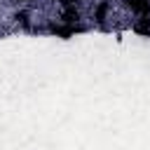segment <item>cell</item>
<instances>
[{"mask_svg": "<svg viewBox=\"0 0 150 150\" xmlns=\"http://www.w3.org/2000/svg\"><path fill=\"white\" fill-rule=\"evenodd\" d=\"M105 12H108V5H105V2H103V5H98V9H96V19L101 21V19L105 16Z\"/></svg>", "mask_w": 150, "mask_h": 150, "instance_id": "3", "label": "cell"}, {"mask_svg": "<svg viewBox=\"0 0 150 150\" xmlns=\"http://www.w3.org/2000/svg\"><path fill=\"white\" fill-rule=\"evenodd\" d=\"M63 19H66L68 23H73V21H77V12H75V9H68V12L63 14Z\"/></svg>", "mask_w": 150, "mask_h": 150, "instance_id": "2", "label": "cell"}, {"mask_svg": "<svg viewBox=\"0 0 150 150\" xmlns=\"http://www.w3.org/2000/svg\"><path fill=\"white\" fill-rule=\"evenodd\" d=\"M136 30H138V33H150V26H148L145 21H141V23H136Z\"/></svg>", "mask_w": 150, "mask_h": 150, "instance_id": "4", "label": "cell"}, {"mask_svg": "<svg viewBox=\"0 0 150 150\" xmlns=\"http://www.w3.org/2000/svg\"><path fill=\"white\" fill-rule=\"evenodd\" d=\"M63 2H73V0H63Z\"/></svg>", "mask_w": 150, "mask_h": 150, "instance_id": "5", "label": "cell"}, {"mask_svg": "<svg viewBox=\"0 0 150 150\" xmlns=\"http://www.w3.org/2000/svg\"><path fill=\"white\" fill-rule=\"evenodd\" d=\"M129 7L138 14H150V2L148 0H129Z\"/></svg>", "mask_w": 150, "mask_h": 150, "instance_id": "1", "label": "cell"}]
</instances>
